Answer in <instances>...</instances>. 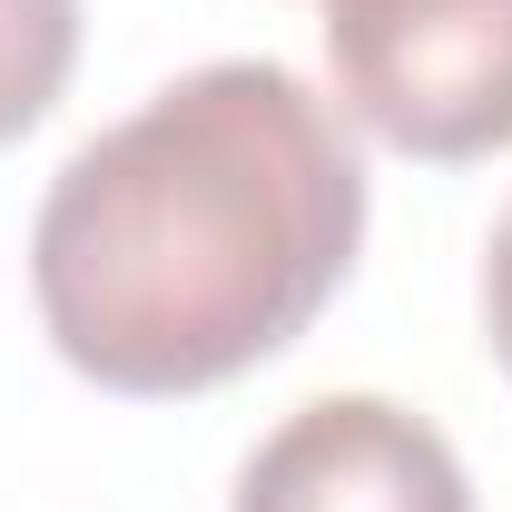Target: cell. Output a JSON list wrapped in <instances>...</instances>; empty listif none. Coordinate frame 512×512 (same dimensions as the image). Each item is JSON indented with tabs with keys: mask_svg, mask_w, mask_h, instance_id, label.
Listing matches in <instances>:
<instances>
[{
	"mask_svg": "<svg viewBox=\"0 0 512 512\" xmlns=\"http://www.w3.org/2000/svg\"><path fill=\"white\" fill-rule=\"evenodd\" d=\"M483 345H493V365L512 384V207L493 227V247H483Z\"/></svg>",
	"mask_w": 512,
	"mask_h": 512,
	"instance_id": "5b68a950",
	"label": "cell"
},
{
	"mask_svg": "<svg viewBox=\"0 0 512 512\" xmlns=\"http://www.w3.org/2000/svg\"><path fill=\"white\" fill-rule=\"evenodd\" d=\"M365 247V158L286 60H207L99 128L30 217V296L99 394H207L286 355Z\"/></svg>",
	"mask_w": 512,
	"mask_h": 512,
	"instance_id": "6da1fadb",
	"label": "cell"
},
{
	"mask_svg": "<svg viewBox=\"0 0 512 512\" xmlns=\"http://www.w3.org/2000/svg\"><path fill=\"white\" fill-rule=\"evenodd\" d=\"M237 512H473V483L414 404L316 394L247 453Z\"/></svg>",
	"mask_w": 512,
	"mask_h": 512,
	"instance_id": "3957f363",
	"label": "cell"
},
{
	"mask_svg": "<svg viewBox=\"0 0 512 512\" xmlns=\"http://www.w3.org/2000/svg\"><path fill=\"white\" fill-rule=\"evenodd\" d=\"M325 60L335 109L424 168L512 148V0H325Z\"/></svg>",
	"mask_w": 512,
	"mask_h": 512,
	"instance_id": "7a4b0ae2",
	"label": "cell"
},
{
	"mask_svg": "<svg viewBox=\"0 0 512 512\" xmlns=\"http://www.w3.org/2000/svg\"><path fill=\"white\" fill-rule=\"evenodd\" d=\"M79 69V0H0V148L60 109Z\"/></svg>",
	"mask_w": 512,
	"mask_h": 512,
	"instance_id": "277c9868",
	"label": "cell"
}]
</instances>
